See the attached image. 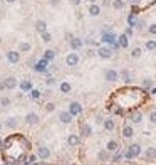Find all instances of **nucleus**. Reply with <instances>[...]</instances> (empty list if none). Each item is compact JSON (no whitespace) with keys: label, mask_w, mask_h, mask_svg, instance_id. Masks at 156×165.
Returning <instances> with one entry per match:
<instances>
[{"label":"nucleus","mask_w":156,"mask_h":165,"mask_svg":"<svg viewBox=\"0 0 156 165\" xmlns=\"http://www.w3.org/2000/svg\"><path fill=\"white\" fill-rule=\"evenodd\" d=\"M149 34H153V35H156V24H151V26H149Z\"/></svg>","instance_id":"a19ab883"},{"label":"nucleus","mask_w":156,"mask_h":165,"mask_svg":"<svg viewBox=\"0 0 156 165\" xmlns=\"http://www.w3.org/2000/svg\"><path fill=\"white\" fill-rule=\"evenodd\" d=\"M97 56H99L101 59H111V57H113V49H111V47H106V46L97 47Z\"/></svg>","instance_id":"f03ea898"},{"label":"nucleus","mask_w":156,"mask_h":165,"mask_svg":"<svg viewBox=\"0 0 156 165\" xmlns=\"http://www.w3.org/2000/svg\"><path fill=\"white\" fill-rule=\"evenodd\" d=\"M25 123H27V125H35V123H39V115L37 113L25 115Z\"/></svg>","instance_id":"ddd939ff"},{"label":"nucleus","mask_w":156,"mask_h":165,"mask_svg":"<svg viewBox=\"0 0 156 165\" xmlns=\"http://www.w3.org/2000/svg\"><path fill=\"white\" fill-rule=\"evenodd\" d=\"M67 143L71 145V147H76V145H79V135H69Z\"/></svg>","instance_id":"412c9836"},{"label":"nucleus","mask_w":156,"mask_h":165,"mask_svg":"<svg viewBox=\"0 0 156 165\" xmlns=\"http://www.w3.org/2000/svg\"><path fill=\"white\" fill-rule=\"evenodd\" d=\"M5 127L10 128V130H13V128L17 127V118H13V116L7 118V120H5Z\"/></svg>","instance_id":"6ab92c4d"},{"label":"nucleus","mask_w":156,"mask_h":165,"mask_svg":"<svg viewBox=\"0 0 156 165\" xmlns=\"http://www.w3.org/2000/svg\"><path fill=\"white\" fill-rule=\"evenodd\" d=\"M5 86H7V89H15V88L19 86V81H17V78L9 76L7 79H5Z\"/></svg>","instance_id":"9d476101"},{"label":"nucleus","mask_w":156,"mask_h":165,"mask_svg":"<svg viewBox=\"0 0 156 165\" xmlns=\"http://www.w3.org/2000/svg\"><path fill=\"white\" fill-rule=\"evenodd\" d=\"M54 57H55V51H52V49H47V51L44 52V59L54 61Z\"/></svg>","instance_id":"b1692460"},{"label":"nucleus","mask_w":156,"mask_h":165,"mask_svg":"<svg viewBox=\"0 0 156 165\" xmlns=\"http://www.w3.org/2000/svg\"><path fill=\"white\" fill-rule=\"evenodd\" d=\"M66 64H67L69 68H76L77 64H79V54H77L76 51L67 54L66 56Z\"/></svg>","instance_id":"f257e3e1"},{"label":"nucleus","mask_w":156,"mask_h":165,"mask_svg":"<svg viewBox=\"0 0 156 165\" xmlns=\"http://www.w3.org/2000/svg\"><path fill=\"white\" fill-rule=\"evenodd\" d=\"M102 41L107 42V44H116L118 39H116V35H114L113 32H104V34H102Z\"/></svg>","instance_id":"4468645a"},{"label":"nucleus","mask_w":156,"mask_h":165,"mask_svg":"<svg viewBox=\"0 0 156 165\" xmlns=\"http://www.w3.org/2000/svg\"><path fill=\"white\" fill-rule=\"evenodd\" d=\"M35 30H37L39 34L47 32V22L46 20H37V22H35Z\"/></svg>","instance_id":"2eb2a0df"},{"label":"nucleus","mask_w":156,"mask_h":165,"mask_svg":"<svg viewBox=\"0 0 156 165\" xmlns=\"http://www.w3.org/2000/svg\"><path fill=\"white\" fill-rule=\"evenodd\" d=\"M99 14H101V7H99L97 4H91V5H89V15H91V17H97Z\"/></svg>","instance_id":"dca6fc26"},{"label":"nucleus","mask_w":156,"mask_h":165,"mask_svg":"<svg viewBox=\"0 0 156 165\" xmlns=\"http://www.w3.org/2000/svg\"><path fill=\"white\" fill-rule=\"evenodd\" d=\"M141 120H143V115L139 113V111H133L131 113V121L133 123H139Z\"/></svg>","instance_id":"4be33fe9"},{"label":"nucleus","mask_w":156,"mask_h":165,"mask_svg":"<svg viewBox=\"0 0 156 165\" xmlns=\"http://www.w3.org/2000/svg\"><path fill=\"white\" fill-rule=\"evenodd\" d=\"M0 105H2V106H9L10 105V99H9V98H0Z\"/></svg>","instance_id":"4c0bfd02"},{"label":"nucleus","mask_w":156,"mask_h":165,"mask_svg":"<svg viewBox=\"0 0 156 165\" xmlns=\"http://www.w3.org/2000/svg\"><path fill=\"white\" fill-rule=\"evenodd\" d=\"M143 54V51H141V47H134L133 51H131V57H134V59H138L139 56Z\"/></svg>","instance_id":"cd10ccee"},{"label":"nucleus","mask_w":156,"mask_h":165,"mask_svg":"<svg viewBox=\"0 0 156 165\" xmlns=\"http://www.w3.org/2000/svg\"><path fill=\"white\" fill-rule=\"evenodd\" d=\"M126 35H133V27H128L126 29Z\"/></svg>","instance_id":"de8ad7c7"},{"label":"nucleus","mask_w":156,"mask_h":165,"mask_svg":"<svg viewBox=\"0 0 156 165\" xmlns=\"http://www.w3.org/2000/svg\"><path fill=\"white\" fill-rule=\"evenodd\" d=\"M47 64H49V61L47 59H40V61H37V63H34V71L35 72H46L47 71Z\"/></svg>","instance_id":"7ed1b4c3"},{"label":"nucleus","mask_w":156,"mask_h":165,"mask_svg":"<svg viewBox=\"0 0 156 165\" xmlns=\"http://www.w3.org/2000/svg\"><path fill=\"white\" fill-rule=\"evenodd\" d=\"M87 2H91V4H96L97 0H87Z\"/></svg>","instance_id":"3c124183"},{"label":"nucleus","mask_w":156,"mask_h":165,"mask_svg":"<svg viewBox=\"0 0 156 165\" xmlns=\"http://www.w3.org/2000/svg\"><path fill=\"white\" fill-rule=\"evenodd\" d=\"M144 157H146L148 160H149V158H155V157H156V150H155V148H148L146 153H144Z\"/></svg>","instance_id":"c756f323"},{"label":"nucleus","mask_w":156,"mask_h":165,"mask_svg":"<svg viewBox=\"0 0 156 165\" xmlns=\"http://www.w3.org/2000/svg\"><path fill=\"white\" fill-rule=\"evenodd\" d=\"M2 128H4V123H2V121H0V130H2Z\"/></svg>","instance_id":"603ef678"},{"label":"nucleus","mask_w":156,"mask_h":165,"mask_svg":"<svg viewBox=\"0 0 156 165\" xmlns=\"http://www.w3.org/2000/svg\"><path fill=\"white\" fill-rule=\"evenodd\" d=\"M82 135H84V136H91V135H93V128L89 127V125H84V127H82Z\"/></svg>","instance_id":"7c9ffc66"},{"label":"nucleus","mask_w":156,"mask_h":165,"mask_svg":"<svg viewBox=\"0 0 156 165\" xmlns=\"http://www.w3.org/2000/svg\"><path fill=\"white\" fill-rule=\"evenodd\" d=\"M133 135H134V130H133V127L126 125V127L122 128V136H126V138H131Z\"/></svg>","instance_id":"aec40b11"},{"label":"nucleus","mask_w":156,"mask_h":165,"mask_svg":"<svg viewBox=\"0 0 156 165\" xmlns=\"http://www.w3.org/2000/svg\"><path fill=\"white\" fill-rule=\"evenodd\" d=\"M94 54H96V52H94V51H93V49H91V51H87V56H89V57H93V56H94Z\"/></svg>","instance_id":"8fccbe9b"},{"label":"nucleus","mask_w":156,"mask_h":165,"mask_svg":"<svg viewBox=\"0 0 156 165\" xmlns=\"http://www.w3.org/2000/svg\"><path fill=\"white\" fill-rule=\"evenodd\" d=\"M151 86H153V81L149 79V78H148V79H144V81H143V88L149 89V88H151Z\"/></svg>","instance_id":"c9c22d12"},{"label":"nucleus","mask_w":156,"mask_h":165,"mask_svg":"<svg viewBox=\"0 0 156 165\" xmlns=\"http://www.w3.org/2000/svg\"><path fill=\"white\" fill-rule=\"evenodd\" d=\"M60 93H64V94H67V93H71V84H69L67 81H64V83H60Z\"/></svg>","instance_id":"5701e85b"},{"label":"nucleus","mask_w":156,"mask_h":165,"mask_svg":"<svg viewBox=\"0 0 156 165\" xmlns=\"http://www.w3.org/2000/svg\"><path fill=\"white\" fill-rule=\"evenodd\" d=\"M118 44H119V47H128L129 46V41H128V35L126 34H121L118 37Z\"/></svg>","instance_id":"f3484780"},{"label":"nucleus","mask_w":156,"mask_h":165,"mask_svg":"<svg viewBox=\"0 0 156 165\" xmlns=\"http://www.w3.org/2000/svg\"><path fill=\"white\" fill-rule=\"evenodd\" d=\"M104 78H106V81L114 83V81H118V72L114 71V69H107V71L104 72Z\"/></svg>","instance_id":"1a4fd4ad"},{"label":"nucleus","mask_w":156,"mask_h":165,"mask_svg":"<svg viewBox=\"0 0 156 165\" xmlns=\"http://www.w3.org/2000/svg\"><path fill=\"white\" fill-rule=\"evenodd\" d=\"M42 96V93H40V91H39V89H30V98H32V99H39V98Z\"/></svg>","instance_id":"c85d7f7f"},{"label":"nucleus","mask_w":156,"mask_h":165,"mask_svg":"<svg viewBox=\"0 0 156 165\" xmlns=\"http://www.w3.org/2000/svg\"><path fill=\"white\" fill-rule=\"evenodd\" d=\"M5 56H7V61H9L10 64H17L19 61H20V52L19 51H9Z\"/></svg>","instance_id":"0eeeda50"},{"label":"nucleus","mask_w":156,"mask_h":165,"mask_svg":"<svg viewBox=\"0 0 156 165\" xmlns=\"http://www.w3.org/2000/svg\"><path fill=\"white\" fill-rule=\"evenodd\" d=\"M69 46H71L72 51H79L81 47L84 46V41L79 37H71V41H69Z\"/></svg>","instance_id":"423d86ee"},{"label":"nucleus","mask_w":156,"mask_h":165,"mask_svg":"<svg viewBox=\"0 0 156 165\" xmlns=\"http://www.w3.org/2000/svg\"><path fill=\"white\" fill-rule=\"evenodd\" d=\"M146 49L148 51H155L156 49V41H146Z\"/></svg>","instance_id":"2f4dec72"},{"label":"nucleus","mask_w":156,"mask_h":165,"mask_svg":"<svg viewBox=\"0 0 156 165\" xmlns=\"http://www.w3.org/2000/svg\"><path fill=\"white\" fill-rule=\"evenodd\" d=\"M149 121H151V123H156V111H153V113L149 115Z\"/></svg>","instance_id":"37998d69"},{"label":"nucleus","mask_w":156,"mask_h":165,"mask_svg":"<svg viewBox=\"0 0 156 165\" xmlns=\"http://www.w3.org/2000/svg\"><path fill=\"white\" fill-rule=\"evenodd\" d=\"M102 123H104V128L107 131H113L114 130V121H113V120H106V121H102Z\"/></svg>","instance_id":"bb28decb"},{"label":"nucleus","mask_w":156,"mask_h":165,"mask_svg":"<svg viewBox=\"0 0 156 165\" xmlns=\"http://www.w3.org/2000/svg\"><path fill=\"white\" fill-rule=\"evenodd\" d=\"M136 27H138V29L141 30V29L144 27V22H143V20H138V22H136Z\"/></svg>","instance_id":"c03bdc74"},{"label":"nucleus","mask_w":156,"mask_h":165,"mask_svg":"<svg viewBox=\"0 0 156 165\" xmlns=\"http://www.w3.org/2000/svg\"><path fill=\"white\" fill-rule=\"evenodd\" d=\"M0 145H2V142H0Z\"/></svg>","instance_id":"6e6d98bb"},{"label":"nucleus","mask_w":156,"mask_h":165,"mask_svg":"<svg viewBox=\"0 0 156 165\" xmlns=\"http://www.w3.org/2000/svg\"><path fill=\"white\" fill-rule=\"evenodd\" d=\"M59 121L64 123V125H69V123L72 121V115L69 113V111H62V113L59 115Z\"/></svg>","instance_id":"9b49d317"},{"label":"nucleus","mask_w":156,"mask_h":165,"mask_svg":"<svg viewBox=\"0 0 156 165\" xmlns=\"http://www.w3.org/2000/svg\"><path fill=\"white\" fill-rule=\"evenodd\" d=\"M107 152H106V150H102V152H99V160H102V162H106L107 160Z\"/></svg>","instance_id":"e433bc0d"},{"label":"nucleus","mask_w":156,"mask_h":165,"mask_svg":"<svg viewBox=\"0 0 156 165\" xmlns=\"http://www.w3.org/2000/svg\"><path fill=\"white\" fill-rule=\"evenodd\" d=\"M7 2H15V0H7Z\"/></svg>","instance_id":"5fc2aeb1"},{"label":"nucleus","mask_w":156,"mask_h":165,"mask_svg":"<svg viewBox=\"0 0 156 165\" xmlns=\"http://www.w3.org/2000/svg\"><path fill=\"white\" fill-rule=\"evenodd\" d=\"M121 78H122V79H124V81H126V83H129V72H128V71H122L121 72Z\"/></svg>","instance_id":"58836bf2"},{"label":"nucleus","mask_w":156,"mask_h":165,"mask_svg":"<svg viewBox=\"0 0 156 165\" xmlns=\"http://www.w3.org/2000/svg\"><path fill=\"white\" fill-rule=\"evenodd\" d=\"M69 113H71L72 116L81 115V113H82V105H81L79 101H72L71 105H69Z\"/></svg>","instance_id":"20e7f679"},{"label":"nucleus","mask_w":156,"mask_h":165,"mask_svg":"<svg viewBox=\"0 0 156 165\" xmlns=\"http://www.w3.org/2000/svg\"><path fill=\"white\" fill-rule=\"evenodd\" d=\"M116 150H118V142L111 140L109 143H107V152H116Z\"/></svg>","instance_id":"393cba45"},{"label":"nucleus","mask_w":156,"mask_h":165,"mask_svg":"<svg viewBox=\"0 0 156 165\" xmlns=\"http://www.w3.org/2000/svg\"><path fill=\"white\" fill-rule=\"evenodd\" d=\"M37 157H39V158H42V160H46V158L51 157V150H49L47 147H40L37 150Z\"/></svg>","instance_id":"f8f14e48"},{"label":"nucleus","mask_w":156,"mask_h":165,"mask_svg":"<svg viewBox=\"0 0 156 165\" xmlns=\"http://www.w3.org/2000/svg\"><path fill=\"white\" fill-rule=\"evenodd\" d=\"M139 153H141V147H139L138 143H134V145H131L129 150L126 152V158H134V157H138Z\"/></svg>","instance_id":"39448f33"},{"label":"nucleus","mask_w":156,"mask_h":165,"mask_svg":"<svg viewBox=\"0 0 156 165\" xmlns=\"http://www.w3.org/2000/svg\"><path fill=\"white\" fill-rule=\"evenodd\" d=\"M71 4H72V5H76V7H77V5L81 4V0H71Z\"/></svg>","instance_id":"09e8293b"},{"label":"nucleus","mask_w":156,"mask_h":165,"mask_svg":"<svg viewBox=\"0 0 156 165\" xmlns=\"http://www.w3.org/2000/svg\"><path fill=\"white\" fill-rule=\"evenodd\" d=\"M128 22H129V27H134V26H136V22H138V20H136L134 14H131L129 17H128Z\"/></svg>","instance_id":"473e14b6"},{"label":"nucleus","mask_w":156,"mask_h":165,"mask_svg":"<svg viewBox=\"0 0 156 165\" xmlns=\"http://www.w3.org/2000/svg\"><path fill=\"white\" fill-rule=\"evenodd\" d=\"M42 35V42H51L52 41V35L49 34V32H44V34H40Z\"/></svg>","instance_id":"72a5a7b5"},{"label":"nucleus","mask_w":156,"mask_h":165,"mask_svg":"<svg viewBox=\"0 0 156 165\" xmlns=\"http://www.w3.org/2000/svg\"><path fill=\"white\" fill-rule=\"evenodd\" d=\"M32 165H42V163H32Z\"/></svg>","instance_id":"864d4df0"},{"label":"nucleus","mask_w":156,"mask_h":165,"mask_svg":"<svg viewBox=\"0 0 156 165\" xmlns=\"http://www.w3.org/2000/svg\"><path fill=\"white\" fill-rule=\"evenodd\" d=\"M46 84H47V86H54V84H55V79H54V78H47V79H46Z\"/></svg>","instance_id":"ea45409f"},{"label":"nucleus","mask_w":156,"mask_h":165,"mask_svg":"<svg viewBox=\"0 0 156 165\" xmlns=\"http://www.w3.org/2000/svg\"><path fill=\"white\" fill-rule=\"evenodd\" d=\"M113 7L116 10H121L124 7V0H113Z\"/></svg>","instance_id":"a878e982"},{"label":"nucleus","mask_w":156,"mask_h":165,"mask_svg":"<svg viewBox=\"0 0 156 165\" xmlns=\"http://www.w3.org/2000/svg\"><path fill=\"white\" fill-rule=\"evenodd\" d=\"M49 4H51L52 7H59V4H60V0H49Z\"/></svg>","instance_id":"79ce46f5"},{"label":"nucleus","mask_w":156,"mask_h":165,"mask_svg":"<svg viewBox=\"0 0 156 165\" xmlns=\"http://www.w3.org/2000/svg\"><path fill=\"white\" fill-rule=\"evenodd\" d=\"M4 89H7V86H5V81H0V91H4Z\"/></svg>","instance_id":"49530a36"},{"label":"nucleus","mask_w":156,"mask_h":165,"mask_svg":"<svg viewBox=\"0 0 156 165\" xmlns=\"http://www.w3.org/2000/svg\"><path fill=\"white\" fill-rule=\"evenodd\" d=\"M20 54H27V52L32 51V44L29 42V41H22L20 44H19V49H17Z\"/></svg>","instance_id":"6e6552de"},{"label":"nucleus","mask_w":156,"mask_h":165,"mask_svg":"<svg viewBox=\"0 0 156 165\" xmlns=\"http://www.w3.org/2000/svg\"><path fill=\"white\" fill-rule=\"evenodd\" d=\"M19 86H20L22 91H30V89H32V81H29V79L20 81V83H19Z\"/></svg>","instance_id":"a211bd4d"},{"label":"nucleus","mask_w":156,"mask_h":165,"mask_svg":"<svg viewBox=\"0 0 156 165\" xmlns=\"http://www.w3.org/2000/svg\"><path fill=\"white\" fill-rule=\"evenodd\" d=\"M86 44H89V46H97L96 41H91V39H87V41H86Z\"/></svg>","instance_id":"a18cd8bd"},{"label":"nucleus","mask_w":156,"mask_h":165,"mask_svg":"<svg viewBox=\"0 0 156 165\" xmlns=\"http://www.w3.org/2000/svg\"><path fill=\"white\" fill-rule=\"evenodd\" d=\"M54 110H55V105H54V103H47V105H46V111H47V113H52Z\"/></svg>","instance_id":"f704fd0d"}]
</instances>
